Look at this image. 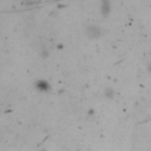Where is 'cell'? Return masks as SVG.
Returning a JSON list of instances; mask_svg holds the SVG:
<instances>
[{
    "mask_svg": "<svg viewBox=\"0 0 151 151\" xmlns=\"http://www.w3.org/2000/svg\"><path fill=\"white\" fill-rule=\"evenodd\" d=\"M37 88L38 90H41V91H47L48 90V83L40 80V81L37 83Z\"/></svg>",
    "mask_w": 151,
    "mask_h": 151,
    "instance_id": "1",
    "label": "cell"
},
{
    "mask_svg": "<svg viewBox=\"0 0 151 151\" xmlns=\"http://www.w3.org/2000/svg\"><path fill=\"white\" fill-rule=\"evenodd\" d=\"M150 66H151V65H150ZM150 71H151V67H150Z\"/></svg>",
    "mask_w": 151,
    "mask_h": 151,
    "instance_id": "2",
    "label": "cell"
}]
</instances>
